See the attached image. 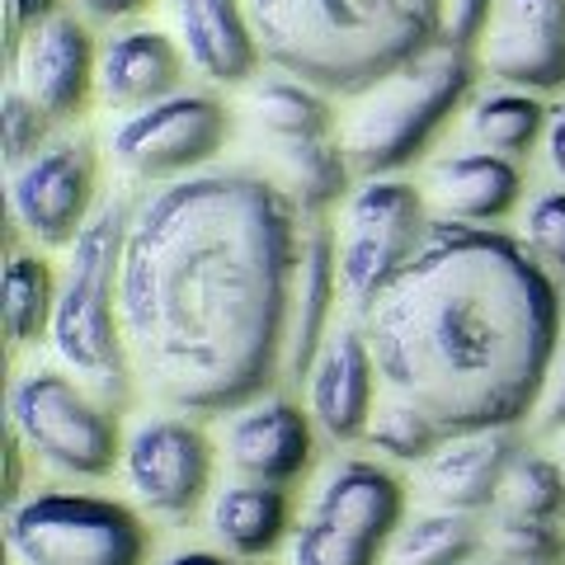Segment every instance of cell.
Listing matches in <instances>:
<instances>
[{
    "label": "cell",
    "instance_id": "1",
    "mask_svg": "<svg viewBox=\"0 0 565 565\" xmlns=\"http://www.w3.org/2000/svg\"><path fill=\"white\" fill-rule=\"evenodd\" d=\"M269 174L212 170L151 189L122 241L118 311L132 367L174 411L264 396L288 353L302 232Z\"/></svg>",
    "mask_w": 565,
    "mask_h": 565
},
{
    "label": "cell",
    "instance_id": "2",
    "mask_svg": "<svg viewBox=\"0 0 565 565\" xmlns=\"http://www.w3.org/2000/svg\"><path fill=\"white\" fill-rule=\"evenodd\" d=\"M386 392L438 429H514L552 377L561 288L490 226H434L363 316Z\"/></svg>",
    "mask_w": 565,
    "mask_h": 565
},
{
    "label": "cell",
    "instance_id": "3",
    "mask_svg": "<svg viewBox=\"0 0 565 565\" xmlns=\"http://www.w3.org/2000/svg\"><path fill=\"white\" fill-rule=\"evenodd\" d=\"M264 62L353 99L444 39V0H245Z\"/></svg>",
    "mask_w": 565,
    "mask_h": 565
},
{
    "label": "cell",
    "instance_id": "4",
    "mask_svg": "<svg viewBox=\"0 0 565 565\" xmlns=\"http://www.w3.org/2000/svg\"><path fill=\"white\" fill-rule=\"evenodd\" d=\"M132 203L109 199L95 207L85 232L66 245V274L57 292V316H52V344L66 373L81 386L122 411L132 401V353L122 334L118 311V274H122V241H128Z\"/></svg>",
    "mask_w": 565,
    "mask_h": 565
},
{
    "label": "cell",
    "instance_id": "5",
    "mask_svg": "<svg viewBox=\"0 0 565 565\" xmlns=\"http://www.w3.org/2000/svg\"><path fill=\"white\" fill-rule=\"evenodd\" d=\"M476 57L471 47L438 39L419 57L396 66L373 90L353 95V114L344 122V151L353 174L386 180L401 166L429 147L434 132L457 114V104L471 95Z\"/></svg>",
    "mask_w": 565,
    "mask_h": 565
},
{
    "label": "cell",
    "instance_id": "6",
    "mask_svg": "<svg viewBox=\"0 0 565 565\" xmlns=\"http://www.w3.org/2000/svg\"><path fill=\"white\" fill-rule=\"evenodd\" d=\"M250 109L259 122V137L269 147L274 174L269 180L288 193V203L307 217H321L349 193L353 166L344 151V137L334 132L330 95L297 76H269L255 85Z\"/></svg>",
    "mask_w": 565,
    "mask_h": 565
},
{
    "label": "cell",
    "instance_id": "7",
    "mask_svg": "<svg viewBox=\"0 0 565 565\" xmlns=\"http://www.w3.org/2000/svg\"><path fill=\"white\" fill-rule=\"evenodd\" d=\"M405 523V490L386 467L349 457L292 527V565H377Z\"/></svg>",
    "mask_w": 565,
    "mask_h": 565
},
{
    "label": "cell",
    "instance_id": "8",
    "mask_svg": "<svg viewBox=\"0 0 565 565\" xmlns=\"http://www.w3.org/2000/svg\"><path fill=\"white\" fill-rule=\"evenodd\" d=\"M14 565H141L147 527L128 504L81 490H39L10 509Z\"/></svg>",
    "mask_w": 565,
    "mask_h": 565
},
{
    "label": "cell",
    "instance_id": "9",
    "mask_svg": "<svg viewBox=\"0 0 565 565\" xmlns=\"http://www.w3.org/2000/svg\"><path fill=\"white\" fill-rule=\"evenodd\" d=\"M14 438L62 476H109L122 457L114 411L62 367H29L10 386Z\"/></svg>",
    "mask_w": 565,
    "mask_h": 565
},
{
    "label": "cell",
    "instance_id": "10",
    "mask_svg": "<svg viewBox=\"0 0 565 565\" xmlns=\"http://www.w3.org/2000/svg\"><path fill=\"white\" fill-rule=\"evenodd\" d=\"M429 232V203L415 184L386 174V180H363V189H353L340 232V292L349 297V307L359 316L373 311L386 282L419 255Z\"/></svg>",
    "mask_w": 565,
    "mask_h": 565
},
{
    "label": "cell",
    "instance_id": "11",
    "mask_svg": "<svg viewBox=\"0 0 565 565\" xmlns=\"http://www.w3.org/2000/svg\"><path fill=\"white\" fill-rule=\"evenodd\" d=\"M226 132H232V114L222 99L180 90L151 109L128 114L109 137L114 161L137 174V180H189L199 166H207L222 151Z\"/></svg>",
    "mask_w": 565,
    "mask_h": 565
},
{
    "label": "cell",
    "instance_id": "12",
    "mask_svg": "<svg viewBox=\"0 0 565 565\" xmlns=\"http://www.w3.org/2000/svg\"><path fill=\"white\" fill-rule=\"evenodd\" d=\"M122 471H128V490L141 504V514L180 523L207 494L212 444L184 415H151L137 424L128 448H122Z\"/></svg>",
    "mask_w": 565,
    "mask_h": 565
},
{
    "label": "cell",
    "instance_id": "13",
    "mask_svg": "<svg viewBox=\"0 0 565 565\" xmlns=\"http://www.w3.org/2000/svg\"><path fill=\"white\" fill-rule=\"evenodd\" d=\"M10 212L39 245H71L95 217L90 137H57L10 170Z\"/></svg>",
    "mask_w": 565,
    "mask_h": 565
},
{
    "label": "cell",
    "instance_id": "14",
    "mask_svg": "<svg viewBox=\"0 0 565 565\" xmlns=\"http://www.w3.org/2000/svg\"><path fill=\"white\" fill-rule=\"evenodd\" d=\"M95 71H99V47L90 43L85 20L52 10L43 24L24 33L20 52L10 57V76H14L10 85H20L47 114V122H71L90 104Z\"/></svg>",
    "mask_w": 565,
    "mask_h": 565
},
{
    "label": "cell",
    "instance_id": "15",
    "mask_svg": "<svg viewBox=\"0 0 565 565\" xmlns=\"http://www.w3.org/2000/svg\"><path fill=\"white\" fill-rule=\"evenodd\" d=\"M481 62L509 90L546 95L565 85V0H500L481 39Z\"/></svg>",
    "mask_w": 565,
    "mask_h": 565
},
{
    "label": "cell",
    "instance_id": "16",
    "mask_svg": "<svg viewBox=\"0 0 565 565\" xmlns=\"http://www.w3.org/2000/svg\"><path fill=\"white\" fill-rule=\"evenodd\" d=\"M311 386V419L334 444L367 434L373 424V392H377V359L367 344V330L359 321H344L330 330L321 359L307 373Z\"/></svg>",
    "mask_w": 565,
    "mask_h": 565
},
{
    "label": "cell",
    "instance_id": "17",
    "mask_svg": "<svg viewBox=\"0 0 565 565\" xmlns=\"http://www.w3.org/2000/svg\"><path fill=\"white\" fill-rule=\"evenodd\" d=\"M311 415L282 396H259L241 405L232 429H226V462L241 481L264 486H292L311 467Z\"/></svg>",
    "mask_w": 565,
    "mask_h": 565
},
{
    "label": "cell",
    "instance_id": "18",
    "mask_svg": "<svg viewBox=\"0 0 565 565\" xmlns=\"http://www.w3.org/2000/svg\"><path fill=\"white\" fill-rule=\"evenodd\" d=\"M523 452L519 424L514 429H471L452 434L429 462H424V490L444 509H462V514H481L494 509L500 486L514 457Z\"/></svg>",
    "mask_w": 565,
    "mask_h": 565
},
{
    "label": "cell",
    "instance_id": "19",
    "mask_svg": "<svg viewBox=\"0 0 565 565\" xmlns=\"http://www.w3.org/2000/svg\"><path fill=\"white\" fill-rule=\"evenodd\" d=\"M180 76H184V52L156 29H122L99 43L95 90L118 114H137L180 95Z\"/></svg>",
    "mask_w": 565,
    "mask_h": 565
},
{
    "label": "cell",
    "instance_id": "20",
    "mask_svg": "<svg viewBox=\"0 0 565 565\" xmlns=\"http://www.w3.org/2000/svg\"><path fill=\"white\" fill-rule=\"evenodd\" d=\"M334 292H340V236L326 222L307 226L302 255H297V282H292V321H288V353H282V373L302 382L321 349L330 340Z\"/></svg>",
    "mask_w": 565,
    "mask_h": 565
},
{
    "label": "cell",
    "instance_id": "21",
    "mask_svg": "<svg viewBox=\"0 0 565 565\" xmlns=\"http://www.w3.org/2000/svg\"><path fill=\"white\" fill-rule=\"evenodd\" d=\"M189 62L217 85H245L259 66V43L245 0H170Z\"/></svg>",
    "mask_w": 565,
    "mask_h": 565
},
{
    "label": "cell",
    "instance_id": "22",
    "mask_svg": "<svg viewBox=\"0 0 565 565\" xmlns=\"http://www.w3.org/2000/svg\"><path fill=\"white\" fill-rule=\"evenodd\" d=\"M519 193H523L519 166L494 151H457L429 170V199L457 226H490L509 217Z\"/></svg>",
    "mask_w": 565,
    "mask_h": 565
},
{
    "label": "cell",
    "instance_id": "23",
    "mask_svg": "<svg viewBox=\"0 0 565 565\" xmlns=\"http://www.w3.org/2000/svg\"><path fill=\"white\" fill-rule=\"evenodd\" d=\"M212 533L232 556H269L288 533V494L264 481H232L212 500Z\"/></svg>",
    "mask_w": 565,
    "mask_h": 565
},
{
    "label": "cell",
    "instance_id": "24",
    "mask_svg": "<svg viewBox=\"0 0 565 565\" xmlns=\"http://www.w3.org/2000/svg\"><path fill=\"white\" fill-rule=\"evenodd\" d=\"M57 292H62V282L52 278L43 255L10 250L6 278H0V316H6V334L14 344H33L43 334H52Z\"/></svg>",
    "mask_w": 565,
    "mask_h": 565
},
{
    "label": "cell",
    "instance_id": "25",
    "mask_svg": "<svg viewBox=\"0 0 565 565\" xmlns=\"http://www.w3.org/2000/svg\"><path fill=\"white\" fill-rule=\"evenodd\" d=\"M481 523L462 509H434L411 523H401V533L392 542V561L396 565H467L481 552Z\"/></svg>",
    "mask_w": 565,
    "mask_h": 565
},
{
    "label": "cell",
    "instance_id": "26",
    "mask_svg": "<svg viewBox=\"0 0 565 565\" xmlns=\"http://www.w3.org/2000/svg\"><path fill=\"white\" fill-rule=\"evenodd\" d=\"M546 118H552V109H546L542 99H533L527 90H500V95L476 99L471 137L481 141V151L519 161V156L533 151V141L546 132Z\"/></svg>",
    "mask_w": 565,
    "mask_h": 565
},
{
    "label": "cell",
    "instance_id": "27",
    "mask_svg": "<svg viewBox=\"0 0 565 565\" xmlns=\"http://www.w3.org/2000/svg\"><path fill=\"white\" fill-rule=\"evenodd\" d=\"M490 514H509V519H533V523H561L565 519V471L552 457L537 452H519L509 467L500 500Z\"/></svg>",
    "mask_w": 565,
    "mask_h": 565
},
{
    "label": "cell",
    "instance_id": "28",
    "mask_svg": "<svg viewBox=\"0 0 565 565\" xmlns=\"http://www.w3.org/2000/svg\"><path fill=\"white\" fill-rule=\"evenodd\" d=\"M448 438H452L448 429H438L429 415L415 411L401 396H386L373 411V424H367V444L386 457H396V462H429Z\"/></svg>",
    "mask_w": 565,
    "mask_h": 565
},
{
    "label": "cell",
    "instance_id": "29",
    "mask_svg": "<svg viewBox=\"0 0 565 565\" xmlns=\"http://www.w3.org/2000/svg\"><path fill=\"white\" fill-rule=\"evenodd\" d=\"M490 527H494V552H500V561H509V565H561L565 561L561 523L490 514Z\"/></svg>",
    "mask_w": 565,
    "mask_h": 565
},
{
    "label": "cell",
    "instance_id": "30",
    "mask_svg": "<svg viewBox=\"0 0 565 565\" xmlns=\"http://www.w3.org/2000/svg\"><path fill=\"white\" fill-rule=\"evenodd\" d=\"M523 245L546 269V278H552L556 288H565V189L537 193L533 199L527 222H523Z\"/></svg>",
    "mask_w": 565,
    "mask_h": 565
},
{
    "label": "cell",
    "instance_id": "31",
    "mask_svg": "<svg viewBox=\"0 0 565 565\" xmlns=\"http://www.w3.org/2000/svg\"><path fill=\"white\" fill-rule=\"evenodd\" d=\"M47 114L33 104L20 85H10L0 99V147H6V166L20 170L29 156H39L47 147Z\"/></svg>",
    "mask_w": 565,
    "mask_h": 565
},
{
    "label": "cell",
    "instance_id": "32",
    "mask_svg": "<svg viewBox=\"0 0 565 565\" xmlns=\"http://www.w3.org/2000/svg\"><path fill=\"white\" fill-rule=\"evenodd\" d=\"M500 0H444V39L448 43H481L490 29V14Z\"/></svg>",
    "mask_w": 565,
    "mask_h": 565
},
{
    "label": "cell",
    "instance_id": "33",
    "mask_svg": "<svg viewBox=\"0 0 565 565\" xmlns=\"http://www.w3.org/2000/svg\"><path fill=\"white\" fill-rule=\"evenodd\" d=\"M0 6H6V52L14 57L20 43H24V33L33 24H43L47 14L57 10V0H0Z\"/></svg>",
    "mask_w": 565,
    "mask_h": 565
},
{
    "label": "cell",
    "instance_id": "34",
    "mask_svg": "<svg viewBox=\"0 0 565 565\" xmlns=\"http://www.w3.org/2000/svg\"><path fill=\"white\" fill-rule=\"evenodd\" d=\"M537 434H561L565 429V349H556L552 377H546V392L537 401Z\"/></svg>",
    "mask_w": 565,
    "mask_h": 565
},
{
    "label": "cell",
    "instance_id": "35",
    "mask_svg": "<svg viewBox=\"0 0 565 565\" xmlns=\"http://www.w3.org/2000/svg\"><path fill=\"white\" fill-rule=\"evenodd\" d=\"M76 6L81 20H99V24H118L128 20V14H137L147 0H71Z\"/></svg>",
    "mask_w": 565,
    "mask_h": 565
},
{
    "label": "cell",
    "instance_id": "36",
    "mask_svg": "<svg viewBox=\"0 0 565 565\" xmlns=\"http://www.w3.org/2000/svg\"><path fill=\"white\" fill-rule=\"evenodd\" d=\"M546 156H552V170L565 180V104L546 118Z\"/></svg>",
    "mask_w": 565,
    "mask_h": 565
},
{
    "label": "cell",
    "instance_id": "37",
    "mask_svg": "<svg viewBox=\"0 0 565 565\" xmlns=\"http://www.w3.org/2000/svg\"><path fill=\"white\" fill-rule=\"evenodd\" d=\"M166 565H232L226 556H212V552H180V556H170Z\"/></svg>",
    "mask_w": 565,
    "mask_h": 565
},
{
    "label": "cell",
    "instance_id": "38",
    "mask_svg": "<svg viewBox=\"0 0 565 565\" xmlns=\"http://www.w3.org/2000/svg\"><path fill=\"white\" fill-rule=\"evenodd\" d=\"M494 565H509V561H494Z\"/></svg>",
    "mask_w": 565,
    "mask_h": 565
}]
</instances>
